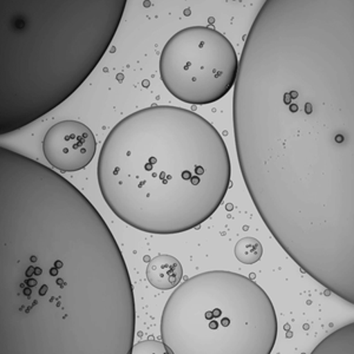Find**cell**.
<instances>
[{
  "mask_svg": "<svg viewBox=\"0 0 354 354\" xmlns=\"http://www.w3.org/2000/svg\"><path fill=\"white\" fill-rule=\"evenodd\" d=\"M254 205L305 273L354 302V0H267L233 103Z\"/></svg>",
  "mask_w": 354,
  "mask_h": 354,
  "instance_id": "obj_1",
  "label": "cell"
},
{
  "mask_svg": "<svg viewBox=\"0 0 354 354\" xmlns=\"http://www.w3.org/2000/svg\"><path fill=\"white\" fill-rule=\"evenodd\" d=\"M121 248L81 190L0 148V354H131Z\"/></svg>",
  "mask_w": 354,
  "mask_h": 354,
  "instance_id": "obj_2",
  "label": "cell"
},
{
  "mask_svg": "<svg viewBox=\"0 0 354 354\" xmlns=\"http://www.w3.org/2000/svg\"><path fill=\"white\" fill-rule=\"evenodd\" d=\"M102 196L135 230L173 235L198 228L230 187L225 140L205 117L153 105L118 122L97 165Z\"/></svg>",
  "mask_w": 354,
  "mask_h": 354,
  "instance_id": "obj_3",
  "label": "cell"
},
{
  "mask_svg": "<svg viewBox=\"0 0 354 354\" xmlns=\"http://www.w3.org/2000/svg\"><path fill=\"white\" fill-rule=\"evenodd\" d=\"M1 13L0 129L11 133L76 93L116 35L127 0H32Z\"/></svg>",
  "mask_w": 354,
  "mask_h": 354,
  "instance_id": "obj_4",
  "label": "cell"
},
{
  "mask_svg": "<svg viewBox=\"0 0 354 354\" xmlns=\"http://www.w3.org/2000/svg\"><path fill=\"white\" fill-rule=\"evenodd\" d=\"M161 337L173 354H270L278 319L257 282L212 270L174 290L162 313Z\"/></svg>",
  "mask_w": 354,
  "mask_h": 354,
  "instance_id": "obj_5",
  "label": "cell"
},
{
  "mask_svg": "<svg viewBox=\"0 0 354 354\" xmlns=\"http://www.w3.org/2000/svg\"><path fill=\"white\" fill-rule=\"evenodd\" d=\"M239 58L230 39L209 26H190L167 41L160 76L178 101L205 105L218 102L235 85Z\"/></svg>",
  "mask_w": 354,
  "mask_h": 354,
  "instance_id": "obj_6",
  "label": "cell"
},
{
  "mask_svg": "<svg viewBox=\"0 0 354 354\" xmlns=\"http://www.w3.org/2000/svg\"><path fill=\"white\" fill-rule=\"evenodd\" d=\"M45 158L55 169L73 173L86 168L96 155L93 131L82 122L66 120L53 125L43 140Z\"/></svg>",
  "mask_w": 354,
  "mask_h": 354,
  "instance_id": "obj_7",
  "label": "cell"
},
{
  "mask_svg": "<svg viewBox=\"0 0 354 354\" xmlns=\"http://www.w3.org/2000/svg\"><path fill=\"white\" fill-rule=\"evenodd\" d=\"M183 278L181 262L168 254L153 258L147 267V279L151 286L160 290L176 288Z\"/></svg>",
  "mask_w": 354,
  "mask_h": 354,
  "instance_id": "obj_8",
  "label": "cell"
},
{
  "mask_svg": "<svg viewBox=\"0 0 354 354\" xmlns=\"http://www.w3.org/2000/svg\"><path fill=\"white\" fill-rule=\"evenodd\" d=\"M313 353L354 354V325L350 324L328 335Z\"/></svg>",
  "mask_w": 354,
  "mask_h": 354,
  "instance_id": "obj_9",
  "label": "cell"
},
{
  "mask_svg": "<svg viewBox=\"0 0 354 354\" xmlns=\"http://www.w3.org/2000/svg\"><path fill=\"white\" fill-rule=\"evenodd\" d=\"M235 258L245 265H254L260 261L263 254V247L257 239L243 238L235 245L234 248Z\"/></svg>",
  "mask_w": 354,
  "mask_h": 354,
  "instance_id": "obj_10",
  "label": "cell"
},
{
  "mask_svg": "<svg viewBox=\"0 0 354 354\" xmlns=\"http://www.w3.org/2000/svg\"><path fill=\"white\" fill-rule=\"evenodd\" d=\"M173 354L171 351L165 346L163 342H157V340H145V342H138L137 345H133L131 354Z\"/></svg>",
  "mask_w": 354,
  "mask_h": 354,
  "instance_id": "obj_11",
  "label": "cell"
}]
</instances>
